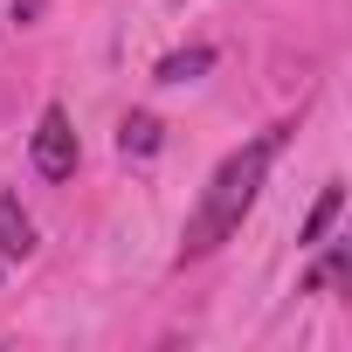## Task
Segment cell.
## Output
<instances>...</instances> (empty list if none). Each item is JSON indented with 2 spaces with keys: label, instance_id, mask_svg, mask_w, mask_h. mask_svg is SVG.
<instances>
[{
  "label": "cell",
  "instance_id": "5b68a950",
  "mask_svg": "<svg viewBox=\"0 0 352 352\" xmlns=\"http://www.w3.org/2000/svg\"><path fill=\"white\" fill-rule=\"evenodd\" d=\"M208 63H214V49H180V56H166V63H159L152 76H159V83H194V76H201Z\"/></svg>",
  "mask_w": 352,
  "mask_h": 352
},
{
  "label": "cell",
  "instance_id": "3957f363",
  "mask_svg": "<svg viewBox=\"0 0 352 352\" xmlns=\"http://www.w3.org/2000/svg\"><path fill=\"white\" fill-rule=\"evenodd\" d=\"M118 145H124V159H152L159 152V118L152 111H131L124 131H118Z\"/></svg>",
  "mask_w": 352,
  "mask_h": 352
},
{
  "label": "cell",
  "instance_id": "8992f818",
  "mask_svg": "<svg viewBox=\"0 0 352 352\" xmlns=\"http://www.w3.org/2000/svg\"><path fill=\"white\" fill-rule=\"evenodd\" d=\"M338 208H345V187H324V194H318V208H311V221L297 228V242H324V228L338 221Z\"/></svg>",
  "mask_w": 352,
  "mask_h": 352
},
{
  "label": "cell",
  "instance_id": "7a4b0ae2",
  "mask_svg": "<svg viewBox=\"0 0 352 352\" xmlns=\"http://www.w3.org/2000/svg\"><path fill=\"white\" fill-rule=\"evenodd\" d=\"M35 166H42V180H69L76 173V124L63 104H49L35 124Z\"/></svg>",
  "mask_w": 352,
  "mask_h": 352
},
{
  "label": "cell",
  "instance_id": "6da1fadb",
  "mask_svg": "<svg viewBox=\"0 0 352 352\" xmlns=\"http://www.w3.org/2000/svg\"><path fill=\"white\" fill-rule=\"evenodd\" d=\"M283 138H290V124H270L263 138H249L242 152H228V159L214 166V180H208V194H201V208H194V221H187L180 263L214 256V249L242 228V214L256 208V194H263V180H270V166H276V152H283Z\"/></svg>",
  "mask_w": 352,
  "mask_h": 352
},
{
  "label": "cell",
  "instance_id": "277c9868",
  "mask_svg": "<svg viewBox=\"0 0 352 352\" xmlns=\"http://www.w3.org/2000/svg\"><path fill=\"white\" fill-rule=\"evenodd\" d=\"M28 249H35V221L14 201H0V256H28Z\"/></svg>",
  "mask_w": 352,
  "mask_h": 352
},
{
  "label": "cell",
  "instance_id": "52a82bcc",
  "mask_svg": "<svg viewBox=\"0 0 352 352\" xmlns=\"http://www.w3.org/2000/svg\"><path fill=\"white\" fill-rule=\"evenodd\" d=\"M345 263H352V249H331V256L318 263V276H311V283H338V276H345Z\"/></svg>",
  "mask_w": 352,
  "mask_h": 352
}]
</instances>
